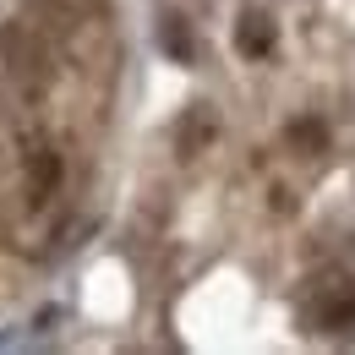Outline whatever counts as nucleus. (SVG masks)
I'll return each instance as SVG.
<instances>
[{
    "instance_id": "nucleus-1",
    "label": "nucleus",
    "mask_w": 355,
    "mask_h": 355,
    "mask_svg": "<svg viewBox=\"0 0 355 355\" xmlns=\"http://www.w3.org/2000/svg\"><path fill=\"white\" fill-rule=\"evenodd\" d=\"M235 44H241V55H268V49H273V28H268L263 11H246V17H241V39H235Z\"/></svg>"
},
{
    "instance_id": "nucleus-2",
    "label": "nucleus",
    "mask_w": 355,
    "mask_h": 355,
    "mask_svg": "<svg viewBox=\"0 0 355 355\" xmlns=\"http://www.w3.org/2000/svg\"><path fill=\"white\" fill-rule=\"evenodd\" d=\"M164 44L175 49L180 60H191V39H186V28H180V17H164Z\"/></svg>"
}]
</instances>
